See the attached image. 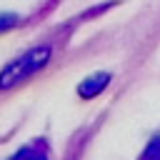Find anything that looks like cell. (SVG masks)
Instances as JSON below:
<instances>
[{
    "mask_svg": "<svg viewBox=\"0 0 160 160\" xmlns=\"http://www.w3.org/2000/svg\"><path fill=\"white\" fill-rule=\"evenodd\" d=\"M108 82H110V72H92V75H88V78L78 85V95H80L82 100H90V98L100 95V92L108 88Z\"/></svg>",
    "mask_w": 160,
    "mask_h": 160,
    "instance_id": "cell-2",
    "label": "cell"
},
{
    "mask_svg": "<svg viewBox=\"0 0 160 160\" xmlns=\"http://www.w3.org/2000/svg\"><path fill=\"white\" fill-rule=\"evenodd\" d=\"M50 58H52V48L50 45H35V48L25 50L22 55L10 60L0 70V90H12V88L28 82L30 78H35L50 62Z\"/></svg>",
    "mask_w": 160,
    "mask_h": 160,
    "instance_id": "cell-1",
    "label": "cell"
},
{
    "mask_svg": "<svg viewBox=\"0 0 160 160\" xmlns=\"http://www.w3.org/2000/svg\"><path fill=\"white\" fill-rule=\"evenodd\" d=\"M10 160H50L48 158V150L42 145H25L22 150H18Z\"/></svg>",
    "mask_w": 160,
    "mask_h": 160,
    "instance_id": "cell-3",
    "label": "cell"
},
{
    "mask_svg": "<svg viewBox=\"0 0 160 160\" xmlns=\"http://www.w3.org/2000/svg\"><path fill=\"white\" fill-rule=\"evenodd\" d=\"M142 160H160V140H155V142L148 148V152H145Z\"/></svg>",
    "mask_w": 160,
    "mask_h": 160,
    "instance_id": "cell-5",
    "label": "cell"
},
{
    "mask_svg": "<svg viewBox=\"0 0 160 160\" xmlns=\"http://www.w3.org/2000/svg\"><path fill=\"white\" fill-rule=\"evenodd\" d=\"M15 25H18V15H12V12H5V15H0V32L10 30V28H15Z\"/></svg>",
    "mask_w": 160,
    "mask_h": 160,
    "instance_id": "cell-4",
    "label": "cell"
}]
</instances>
